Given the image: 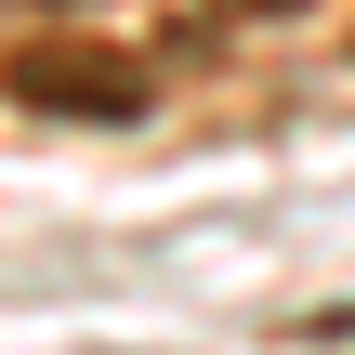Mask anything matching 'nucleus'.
I'll return each mask as SVG.
<instances>
[{
  "instance_id": "1",
  "label": "nucleus",
  "mask_w": 355,
  "mask_h": 355,
  "mask_svg": "<svg viewBox=\"0 0 355 355\" xmlns=\"http://www.w3.org/2000/svg\"><path fill=\"white\" fill-rule=\"evenodd\" d=\"M0 105H53V119H145V66L105 40H26L0 53Z\"/></svg>"
},
{
  "instance_id": "2",
  "label": "nucleus",
  "mask_w": 355,
  "mask_h": 355,
  "mask_svg": "<svg viewBox=\"0 0 355 355\" xmlns=\"http://www.w3.org/2000/svg\"><path fill=\"white\" fill-rule=\"evenodd\" d=\"M211 13H237V26H277V13H303V0H211Z\"/></svg>"
}]
</instances>
